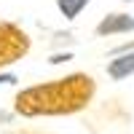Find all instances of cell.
<instances>
[{"mask_svg":"<svg viewBox=\"0 0 134 134\" xmlns=\"http://www.w3.org/2000/svg\"><path fill=\"white\" fill-rule=\"evenodd\" d=\"M97 97V81L88 72H70L54 81L27 86L14 97V113L24 118L72 115L91 105Z\"/></svg>","mask_w":134,"mask_h":134,"instance_id":"cell-1","label":"cell"},{"mask_svg":"<svg viewBox=\"0 0 134 134\" xmlns=\"http://www.w3.org/2000/svg\"><path fill=\"white\" fill-rule=\"evenodd\" d=\"M32 48L30 32L11 19H0V70L21 62Z\"/></svg>","mask_w":134,"mask_h":134,"instance_id":"cell-2","label":"cell"},{"mask_svg":"<svg viewBox=\"0 0 134 134\" xmlns=\"http://www.w3.org/2000/svg\"><path fill=\"white\" fill-rule=\"evenodd\" d=\"M134 32V16L129 11H110L94 24L97 38H118V35H131Z\"/></svg>","mask_w":134,"mask_h":134,"instance_id":"cell-3","label":"cell"},{"mask_svg":"<svg viewBox=\"0 0 134 134\" xmlns=\"http://www.w3.org/2000/svg\"><path fill=\"white\" fill-rule=\"evenodd\" d=\"M105 72L110 81H126V78L134 75V51H121V54H113L105 67Z\"/></svg>","mask_w":134,"mask_h":134,"instance_id":"cell-4","label":"cell"},{"mask_svg":"<svg viewBox=\"0 0 134 134\" xmlns=\"http://www.w3.org/2000/svg\"><path fill=\"white\" fill-rule=\"evenodd\" d=\"M57 3V11H59V16L67 19V21H75L78 16L83 14V11L94 3V0H54Z\"/></svg>","mask_w":134,"mask_h":134,"instance_id":"cell-5","label":"cell"},{"mask_svg":"<svg viewBox=\"0 0 134 134\" xmlns=\"http://www.w3.org/2000/svg\"><path fill=\"white\" fill-rule=\"evenodd\" d=\"M0 83H16V75L14 72H0Z\"/></svg>","mask_w":134,"mask_h":134,"instance_id":"cell-6","label":"cell"},{"mask_svg":"<svg viewBox=\"0 0 134 134\" xmlns=\"http://www.w3.org/2000/svg\"><path fill=\"white\" fill-rule=\"evenodd\" d=\"M5 134H43V131H35V129H14V131H5Z\"/></svg>","mask_w":134,"mask_h":134,"instance_id":"cell-7","label":"cell"},{"mask_svg":"<svg viewBox=\"0 0 134 134\" xmlns=\"http://www.w3.org/2000/svg\"><path fill=\"white\" fill-rule=\"evenodd\" d=\"M118 3H134V0H118Z\"/></svg>","mask_w":134,"mask_h":134,"instance_id":"cell-8","label":"cell"}]
</instances>
